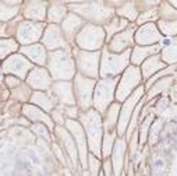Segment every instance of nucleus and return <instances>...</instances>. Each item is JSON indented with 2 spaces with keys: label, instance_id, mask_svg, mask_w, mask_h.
Masks as SVG:
<instances>
[{
  "label": "nucleus",
  "instance_id": "c9c22d12",
  "mask_svg": "<svg viewBox=\"0 0 177 176\" xmlns=\"http://www.w3.org/2000/svg\"><path fill=\"white\" fill-rule=\"evenodd\" d=\"M159 21V9H152V10H148V11H144L141 15L138 17L137 22L140 25H144V24H149L151 21Z\"/></svg>",
  "mask_w": 177,
  "mask_h": 176
},
{
  "label": "nucleus",
  "instance_id": "f3484780",
  "mask_svg": "<svg viewBox=\"0 0 177 176\" xmlns=\"http://www.w3.org/2000/svg\"><path fill=\"white\" fill-rule=\"evenodd\" d=\"M82 25H84V20H82L81 17H78L77 14H74V13H70L66 17V20L63 21L61 31H63L64 35H66L70 41H73V39L75 41V37H77L78 32L82 30Z\"/></svg>",
  "mask_w": 177,
  "mask_h": 176
},
{
  "label": "nucleus",
  "instance_id": "a878e982",
  "mask_svg": "<svg viewBox=\"0 0 177 176\" xmlns=\"http://www.w3.org/2000/svg\"><path fill=\"white\" fill-rule=\"evenodd\" d=\"M56 133L57 136H59V138L61 140V143H63L64 148L69 151V155L70 158H71L73 161H77V150H75V141H73L71 136H70L69 133H67L66 130H64L63 127H57L56 129Z\"/></svg>",
  "mask_w": 177,
  "mask_h": 176
},
{
  "label": "nucleus",
  "instance_id": "ea45409f",
  "mask_svg": "<svg viewBox=\"0 0 177 176\" xmlns=\"http://www.w3.org/2000/svg\"><path fill=\"white\" fill-rule=\"evenodd\" d=\"M17 13V9H10V7H3V4L0 3V20H9L10 17Z\"/></svg>",
  "mask_w": 177,
  "mask_h": 176
},
{
  "label": "nucleus",
  "instance_id": "bb28decb",
  "mask_svg": "<svg viewBox=\"0 0 177 176\" xmlns=\"http://www.w3.org/2000/svg\"><path fill=\"white\" fill-rule=\"evenodd\" d=\"M123 28H127V20L120 18V17H113L110 21L106 24L105 31H106V37H108V42H110V38L113 37L116 32L120 34Z\"/></svg>",
  "mask_w": 177,
  "mask_h": 176
},
{
  "label": "nucleus",
  "instance_id": "9d476101",
  "mask_svg": "<svg viewBox=\"0 0 177 176\" xmlns=\"http://www.w3.org/2000/svg\"><path fill=\"white\" fill-rule=\"evenodd\" d=\"M144 94V88L140 87L135 92H132V95L130 97V99H126L124 102V106L120 110V118H119V125H117V131L119 134H123L127 130L130 125V120H131V116L135 110L137 106V102L141 99V95Z\"/></svg>",
  "mask_w": 177,
  "mask_h": 176
},
{
  "label": "nucleus",
  "instance_id": "a18cd8bd",
  "mask_svg": "<svg viewBox=\"0 0 177 176\" xmlns=\"http://www.w3.org/2000/svg\"><path fill=\"white\" fill-rule=\"evenodd\" d=\"M7 84H9V87H17V85H20V80H15L13 78V77H7Z\"/></svg>",
  "mask_w": 177,
  "mask_h": 176
},
{
  "label": "nucleus",
  "instance_id": "5701e85b",
  "mask_svg": "<svg viewBox=\"0 0 177 176\" xmlns=\"http://www.w3.org/2000/svg\"><path fill=\"white\" fill-rule=\"evenodd\" d=\"M21 52L24 55H27L32 62L36 64H45L46 63V50L42 45H31V46H24L21 48Z\"/></svg>",
  "mask_w": 177,
  "mask_h": 176
},
{
  "label": "nucleus",
  "instance_id": "f8f14e48",
  "mask_svg": "<svg viewBox=\"0 0 177 176\" xmlns=\"http://www.w3.org/2000/svg\"><path fill=\"white\" fill-rule=\"evenodd\" d=\"M43 34V24H36L32 21H24L17 28V38L21 43L36 42Z\"/></svg>",
  "mask_w": 177,
  "mask_h": 176
},
{
  "label": "nucleus",
  "instance_id": "2eb2a0df",
  "mask_svg": "<svg viewBox=\"0 0 177 176\" xmlns=\"http://www.w3.org/2000/svg\"><path fill=\"white\" fill-rule=\"evenodd\" d=\"M134 34L135 27H127L120 34L114 35L113 39L109 42L108 49L112 52H126V49L128 50V48L134 43Z\"/></svg>",
  "mask_w": 177,
  "mask_h": 176
},
{
  "label": "nucleus",
  "instance_id": "f03ea898",
  "mask_svg": "<svg viewBox=\"0 0 177 176\" xmlns=\"http://www.w3.org/2000/svg\"><path fill=\"white\" fill-rule=\"evenodd\" d=\"M131 58V50H126L120 55H114L109 49H103L102 52V60H100L99 66V76L103 78H109V77H116L117 74H120L124 69H127L128 64V59Z\"/></svg>",
  "mask_w": 177,
  "mask_h": 176
},
{
  "label": "nucleus",
  "instance_id": "473e14b6",
  "mask_svg": "<svg viewBox=\"0 0 177 176\" xmlns=\"http://www.w3.org/2000/svg\"><path fill=\"white\" fill-rule=\"evenodd\" d=\"M114 141H116V134L113 130H105V136L102 140V151H103V157L108 158L110 155L112 150H113Z\"/></svg>",
  "mask_w": 177,
  "mask_h": 176
},
{
  "label": "nucleus",
  "instance_id": "423d86ee",
  "mask_svg": "<svg viewBox=\"0 0 177 176\" xmlns=\"http://www.w3.org/2000/svg\"><path fill=\"white\" fill-rule=\"evenodd\" d=\"M105 38H106V32L103 28L98 27L95 24H87L85 27H82V30L75 37V42L82 49L98 50V49L102 48Z\"/></svg>",
  "mask_w": 177,
  "mask_h": 176
},
{
  "label": "nucleus",
  "instance_id": "49530a36",
  "mask_svg": "<svg viewBox=\"0 0 177 176\" xmlns=\"http://www.w3.org/2000/svg\"><path fill=\"white\" fill-rule=\"evenodd\" d=\"M53 119H56V122H57V123H60V125H63V123H64V120H63L64 118L57 112V110H56V112H53Z\"/></svg>",
  "mask_w": 177,
  "mask_h": 176
},
{
  "label": "nucleus",
  "instance_id": "39448f33",
  "mask_svg": "<svg viewBox=\"0 0 177 176\" xmlns=\"http://www.w3.org/2000/svg\"><path fill=\"white\" fill-rule=\"evenodd\" d=\"M117 78L116 77H109L102 78L98 81L95 87V95H93V106L98 113H103L109 108L114 97V90H116Z\"/></svg>",
  "mask_w": 177,
  "mask_h": 176
},
{
  "label": "nucleus",
  "instance_id": "9b49d317",
  "mask_svg": "<svg viewBox=\"0 0 177 176\" xmlns=\"http://www.w3.org/2000/svg\"><path fill=\"white\" fill-rule=\"evenodd\" d=\"M134 41L141 46L153 45V43L162 42V34L155 22H149V24H144L140 28H137Z\"/></svg>",
  "mask_w": 177,
  "mask_h": 176
},
{
  "label": "nucleus",
  "instance_id": "72a5a7b5",
  "mask_svg": "<svg viewBox=\"0 0 177 176\" xmlns=\"http://www.w3.org/2000/svg\"><path fill=\"white\" fill-rule=\"evenodd\" d=\"M156 25H158V28H159L162 35H167V37L177 35V20H173V21H163V20H159Z\"/></svg>",
  "mask_w": 177,
  "mask_h": 176
},
{
  "label": "nucleus",
  "instance_id": "f257e3e1",
  "mask_svg": "<svg viewBox=\"0 0 177 176\" xmlns=\"http://www.w3.org/2000/svg\"><path fill=\"white\" fill-rule=\"evenodd\" d=\"M81 122L85 127L88 146L95 157H100V144L103 140V125L100 113L95 109H88L81 115Z\"/></svg>",
  "mask_w": 177,
  "mask_h": 176
},
{
  "label": "nucleus",
  "instance_id": "09e8293b",
  "mask_svg": "<svg viewBox=\"0 0 177 176\" xmlns=\"http://www.w3.org/2000/svg\"><path fill=\"white\" fill-rule=\"evenodd\" d=\"M171 6H174V9H177V2H170Z\"/></svg>",
  "mask_w": 177,
  "mask_h": 176
},
{
  "label": "nucleus",
  "instance_id": "b1692460",
  "mask_svg": "<svg viewBox=\"0 0 177 176\" xmlns=\"http://www.w3.org/2000/svg\"><path fill=\"white\" fill-rule=\"evenodd\" d=\"M124 152H126V141H124L123 138L117 140L116 147H114V152H113V168H114V173H116V176L121 175Z\"/></svg>",
  "mask_w": 177,
  "mask_h": 176
},
{
  "label": "nucleus",
  "instance_id": "c85d7f7f",
  "mask_svg": "<svg viewBox=\"0 0 177 176\" xmlns=\"http://www.w3.org/2000/svg\"><path fill=\"white\" fill-rule=\"evenodd\" d=\"M32 101L42 106L45 110H50L52 108H54V103H56V98L52 97V95H48V94H43V92H35L32 94Z\"/></svg>",
  "mask_w": 177,
  "mask_h": 176
},
{
  "label": "nucleus",
  "instance_id": "dca6fc26",
  "mask_svg": "<svg viewBox=\"0 0 177 176\" xmlns=\"http://www.w3.org/2000/svg\"><path fill=\"white\" fill-rule=\"evenodd\" d=\"M42 42L50 50H54V49H59V48H67L66 38L61 35V30L54 24L49 25L45 30Z\"/></svg>",
  "mask_w": 177,
  "mask_h": 176
},
{
  "label": "nucleus",
  "instance_id": "4468645a",
  "mask_svg": "<svg viewBox=\"0 0 177 176\" xmlns=\"http://www.w3.org/2000/svg\"><path fill=\"white\" fill-rule=\"evenodd\" d=\"M32 67V63L27 60L25 58H22L21 55H13L4 62L3 64V70L6 73H13L17 77L24 78L27 76V73L30 71Z\"/></svg>",
  "mask_w": 177,
  "mask_h": 176
},
{
  "label": "nucleus",
  "instance_id": "79ce46f5",
  "mask_svg": "<svg viewBox=\"0 0 177 176\" xmlns=\"http://www.w3.org/2000/svg\"><path fill=\"white\" fill-rule=\"evenodd\" d=\"M64 115L69 118V120L71 119L77 118L78 115V110H77V106H69V108H64Z\"/></svg>",
  "mask_w": 177,
  "mask_h": 176
},
{
  "label": "nucleus",
  "instance_id": "2f4dec72",
  "mask_svg": "<svg viewBox=\"0 0 177 176\" xmlns=\"http://www.w3.org/2000/svg\"><path fill=\"white\" fill-rule=\"evenodd\" d=\"M119 112H120L119 103H113V105H110L108 113H106V119H105V129L106 130H109V131L113 130V127L117 123V115H119Z\"/></svg>",
  "mask_w": 177,
  "mask_h": 176
},
{
  "label": "nucleus",
  "instance_id": "0eeeda50",
  "mask_svg": "<svg viewBox=\"0 0 177 176\" xmlns=\"http://www.w3.org/2000/svg\"><path fill=\"white\" fill-rule=\"evenodd\" d=\"M74 55L80 74L84 77L96 78L99 74V52H87L75 49Z\"/></svg>",
  "mask_w": 177,
  "mask_h": 176
},
{
  "label": "nucleus",
  "instance_id": "393cba45",
  "mask_svg": "<svg viewBox=\"0 0 177 176\" xmlns=\"http://www.w3.org/2000/svg\"><path fill=\"white\" fill-rule=\"evenodd\" d=\"M22 112H24V115L28 116L31 120L43 122V123H46L50 129H53V122H52V119L49 118L46 113H43L41 109H38V108L32 106V105H25L24 109H22Z\"/></svg>",
  "mask_w": 177,
  "mask_h": 176
},
{
  "label": "nucleus",
  "instance_id": "de8ad7c7",
  "mask_svg": "<svg viewBox=\"0 0 177 176\" xmlns=\"http://www.w3.org/2000/svg\"><path fill=\"white\" fill-rule=\"evenodd\" d=\"M110 172H112L110 161H105V173H106V176H110Z\"/></svg>",
  "mask_w": 177,
  "mask_h": 176
},
{
  "label": "nucleus",
  "instance_id": "7ed1b4c3",
  "mask_svg": "<svg viewBox=\"0 0 177 176\" xmlns=\"http://www.w3.org/2000/svg\"><path fill=\"white\" fill-rule=\"evenodd\" d=\"M48 63L52 77H54V78L69 80L74 76V60L71 59V55L67 50L50 52Z\"/></svg>",
  "mask_w": 177,
  "mask_h": 176
},
{
  "label": "nucleus",
  "instance_id": "cd10ccee",
  "mask_svg": "<svg viewBox=\"0 0 177 176\" xmlns=\"http://www.w3.org/2000/svg\"><path fill=\"white\" fill-rule=\"evenodd\" d=\"M117 14L121 15V18H127V20H132V21H137L140 17L138 14V7L135 2H128V3H124L120 9H117Z\"/></svg>",
  "mask_w": 177,
  "mask_h": 176
},
{
  "label": "nucleus",
  "instance_id": "aec40b11",
  "mask_svg": "<svg viewBox=\"0 0 177 176\" xmlns=\"http://www.w3.org/2000/svg\"><path fill=\"white\" fill-rule=\"evenodd\" d=\"M53 94L56 95V98L63 103H75V98L73 95V88L70 82H57L52 88Z\"/></svg>",
  "mask_w": 177,
  "mask_h": 176
},
{
  "label": "nucleus",
  "instance_id": "6e6552de",
  "mask_svg": "<svg viewBox=\"0 0 177 176\" xmlns=\"http://www.w3.org/2000/svg\"><path fill=\"white\" fill-rule=\"evenodd\" d=\"M95 87V80L84 77L81 74H77L74 78V88H75V102L78 108L88 110L92 103V92Z\"/></svg>",
  "mask_w": 177,
  "mask_h": 176
},
{
  "label": "nucleus",
  "instance_id": "20e7f679",
  "mask_svg": "<svg viewBox=\"0 0 177 176\" xmlns=\"http://www.w3.org/2000/svg\"><path fill=\"white\" fill-rule=\"evenodd\" d=\"M70 9L77 11V14L85 17L93 22H106L113 18V9L105 7L102 2H89V3H71Z\"/></svg>",
  "mask_w": 177,
  "mask_h": 176
},
{
  "label": "nucleus",
  "instance_id": "e433bc0d",
  "mask_svg": "<svg viewBox=\"0 0 177 176\" xmlns=\"http://www.w3.org/2000/svg\"><path fill=\"white\" fill-rule=\"evenodd\" d=\"M17 50V43L11 39H0V58H4L9 53Z\"/></svg>",
  "mask_w": 177,
  "mask_h": 176
},
{
  "label": "nucleus",
  "instance_id": "a211bd4d",
  "mask_svg": "<svg viewBox=\"0 0 177 176\" xmlns=\"http://www.w3.org/2000/svg\"><path fill=\"white\" fill-rule=\"evenodd\" d=\"M28 84L36 90H48L52 84V78L45 69H32L28 76Z\"/></svg>",
  "mask_w": 177,
  "mask_h": 176
},
{
  "label": "nucleus",
  "instance_id": "4be33fe9",
  "mask_svg": "<svg viewBox=\"0 0 177 176\" xmlns=\"http://www.w3.org/2000/svg\"><path fill=\"white\" fill-rule=\"evenodd\" d=\"M163 67H166V63H163L160 55L151 56L149 59L145 60V63L142 64V77L144 78H149L152 74H155L156 71L162 70Z\"/></svg>",
  "mask_w": 177,
  "mask_h": 176
},
{
  "label": "nucleus",
  "instance_id": "6ab92c4d",
  "mask_svg": "<svg viewBox=\"0 0 177 176\" xmlns=\"http://www.w3.org/2000/svg\"><path fill=\"white\" fill-rule=\"evenodd\" d=\"M46 6H48V3H43V2H27L24 10H22L24 17L30 20H36V21L45 20Z\"/></svg>",
  "mask_w": 177,
  "mask_h": 176
},
{
  "label": "nucleus",
  "instance_id": "ddd939ff",
  "mask_svg": "<svg viewBox=\"0 0 177 176\" xmlns=\"http://www.w3.org/2000/svg\"><path fill=\"white\" fill-rule=\"evenodd\" d=\"M66 126L70 129L71 134L74 136L77 148L80 150V158H81V161H82V166L87 168V162H88V151H87L88 140H87V137H85L84 130H82L81 126L78 125L77 122H74V120H67Z\"/></svg>",
  "mask_w": 177,
  "mask_h": 176
},
{
  "label": "nucleus",
  "instance_id": "c03bdc74",
  "mask_svg": "<svg viewBox=\"0 0 177 176\" xmlns=\"http://www.w3.org/2000/svg\"><path fill=\"white\" fill-rule=\"evenodd\" d=\"M165 162H163V159L162 158H158L155 162H153V168H155V170H160V169H163V166H165Z\"/></svg>",
  "mask_w": 177,
  "mask_h": 176
},
{
  "label": "nucleus",
  "instance_id": "412c9836",
  "mask_svg": "<svg viewBox=\"0 0 177 176\" xmlns=\"http://www.w3.org/2000/svg\"><path fill=\"white\" fill-rule=\"evenodd\" d=\"M158 52H160V45H152V46H135L134 50L131 52V62L138 66L141 62H144V59H147L148 56L153 55L155 56Z\"/></svg>",
  "mask_w": 177,
  "mask_h": 176
},
{
  "label": "nucleus",
  "instance_id": "c756f323",
  "mask_svg": "<svg viewBox=\"0 0 177 176\" xmlns=\"http://www.w3.org/2000/svg\"><path fill=\"white\" fill-rule=\"evenodd\" d=\"M67 7L63 6V3H52V7H49L48 18L50 22H60L63 18H66Z\"/></svg>",
  "mask_w": 177,
  "mask_h": 176
},
{
  "label": "nucleus",
  "instance_id": "37998d69",
  "mask_svg": "<svg viewBox=\"0 0 177 176\" xmlns=\"http://www.w3.org/2000/svg\"><path fill=\"white\" fill-rule=\"evenodd\" d=\"M32 130L35 131V133H38V134H41L42 137H45L46 140H49V136H48V130H46V127L45 126H42V125H35L32 127Z\"/></svg>",
  "mask_w": 177,
  "mask_h": 176
},
{
  "label": "nucleus",
  "instance_id": "1a4fd4ad",
  "mask_svg": "<svg viewBox=\"0 0 177 176\" xmlns=\"http://www.w3.org/2000/svg\"><path fill=\"white\" fill-rule=\"evenodd\" d=\"M141 71L137 66H128L124 71L123 77H121L120 82L117 85V94H116V98L117 101L120 102V101H126L127 97L132 92L137 85L140 84L141 81Z\"/></svg>",
  "mask_w": 177,
  "mask_h": 176
},
{
  "label": "nucleus",
  "instance_id": "7c9ffc66",
  "mask_svg": "<svg viewBox=\"0 0 177 176\" xmlns=\"http://www.w3.org/2000/svg\"><path fill=\"white\" fill-rule=\"evenodd\" d=\"M159 9V18L163 21H173L177 20V9H174L170 4V2H163L160 3Z\"/></svg>",
  "mask_w": 177,
  "mask_h": 176
},
{
  "label": "nucleus",
  "instance_id": "a19ab883",
  "mask_svg": "<svg viewBox=\"0 0 177 176\" xmlns=\"http://www.w3.org/2000/svg\"><path fill=\"white\" fill-rule=\"evenodd\" d=\"M151 119H152V116H148L147 119H145V122L142 123V127H141V137H140V144H144L145 143V137H147V129L148 126H149L151 123Z\"/></svg>",
  "mask_w": 177,
  "mask_h": 176
},
{
  "label": "nucleus",
  "instance_id": "f704fd0d",
  "mask_svg": "<svg viewBox=\"0 0 177 176\" xmlns=\"http://www.w3.org/2000/svg\"><path fill=\"white\" fill-rule=\"evenodd\" d=\"M160 58H163V60L166 62V64H174L177 62V42H173L171 46L166 48L162 52Z\"/></svg>",
  "mask_w": 177,
  "mask_h": 176
},
{
  "label": "nucleus",
  "instance_id": "4c0bfd02",
  "mask_svg": "<svg viewBox=\"0 0 177 176\" xmlns=\"http://www.w3.org/2000/svg\"><path fill=\"white\" fill-rule=\"evenodd\" d=\"M173 82V77H165V78H162V80H159L158 81V84L155 85V87L151 90V92H149V97L148 98H153V95H156V94H159V92H162L165 88H167L169 85Z\"/></svg>",
  "mask_w": 177,
  "mask_h": 176
},
{
  "label": "nucleus",
  "instance_id": "58836bf2",
  "mask_svg": "<svg viewBox=\"0 0 177 176\" xmlns=\"http://www.w3.org/2000/svg\"><path fill=\"white\" fill-rule=\"evenodd\" d=\"M88 161H89V169H91V175L92 176H98L99 175V166H100V164H99V161L96 159V157H93V155H89L88 157Z\"/></svg>",
  "mask_w": 177,
  "mask_h": 176
}]
</instances>
